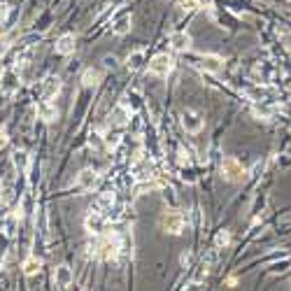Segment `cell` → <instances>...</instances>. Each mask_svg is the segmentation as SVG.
<instances>
[{
	"instance_id": "obj_11",
	"label": "cell",
	"mask_w": 291,
	"mask_h": 291,
	"mask_svg": "<svg viewBox=\"0 0 291 291\" xmlns=\"http://www.w3.org/2000/svg\"><path fill=\"white\" fill-rule=\"evenodd\" d=\"M72 280H75V275H72L70 266H59V268H56L54 282H56V286H59V289H66V286H70Z\"/></svg>"
},
{
	"instance_id": "obj_3",
	"label": "cell",
	"mask_w": 291,
	"mask_h": 291,
	"mask_svg": "<svg viewBox=\"0 0 291 291\" xmlns=\"http://www.w3.org/2000/svg\"><path fill=\"white\" fill-rule=\"evenodd\" d=\"M175 68V59L170 54H156L154 59L149 61V72L156 77H168Z\"/></svg>"
},
{
	"instance_id": "obj_14",
	"label": "cell",
	"mask_w": 291,
	"mask_h": 291,
	"mask_svg": "<svg viewBox=\"0 0 291 291\" xmlns=\"http://www.w3.org/2000/svg\"><path fill=\"white\" fill-rule=\"evenodd\" d=\"M112 205H114V193H101V196L95 198V203H93L91 210H95V212H112Z\"/></svg>"
},
{
	"instance_id": "obj_2",
	"label": "cell",
	"mask_w": 291,
	"mask_h": 291,
	"mask_svg": "<svg viewBox=\"0 0 291 291\" xmlns=\"http://www.w3.org/2000/svg\"><path fill=\"white\" fill-rule=\"evenodd\" d=\"M184 224H186L184 215L177 210H168L161 217V228L166 233H170V236H180V233L184 231Z\"/></svg>"
},
{
	"instance_id": "obj_30",
	"label": "cell",
	"mask_w": 291,
	"mask_h": 291,
	"mask_svg": "<svg viewBox=\"0 0 291 291\" xmlns=\"http://www.w3.org/2000/svg\"><path fill=\"white\" fill-rule=\"evenodd\" d=\"M0 42H3V28H0Z\"/></svg>"
},
{
	"instance_id": "obj_6",
	"label": "cell",
	"mask_w": 291,
	"mask_h": 291,
	"mask_svg": "<svg viewBox=\"0 0 291 291\" xmlns=\"http://www.w3.org/2000/svg\"><path fill=\"white\" fill-rule=\"evenodd\" d=\"M84 226H86V231H89V233L101 236V233L105 231V215H103V212L91 210L89 215H86V219H84Z\"/></svg>"
},
{
	"instance_id": "obj_22",
	"label": "cell",
	"mask_w": 291,
	"mask_h": 291,
	"mask_svg": "<svg viewBox=\"0 0 291 291\" xmlns=\"http://www.w3.org/2000/svg\"><path fill=\"white\" fill-rule=\"evenodd\" d=\"M28 151H24V149H16L14 154H12V163H14V168L16 170H26L28 168Z\"/></svg>"
},
{
	"instance_id": "obj_1",
	"label": "cell",
	"mask_w": 291,
	"mask_h": 291,
	"mask_svg": "<svg viewBox=\"0 0 291 291\" xmlns=\"http://www.w3.org/2000/svg\"><path fill=\"white\" fill-rule=\"evenodd\" d=\"M95 249H98L101 259H105V261H114L117 256H119V249H121L119 236H117V233H107V236H103L101 242L95 245Z\"/></svg>"
},
{
	"instance_id": "obj_24",
	"label": "cell",
	"mask_w": 291,
	"mask_h": 291,
	"mask_svg": "<svg viewBox=\"0 0 291 291\" xmlns=\"http://www.w3.org/2000/svg\"><path fill=\"white\" fill-rule=\"evenodd\" d=\"M228 242H231V233H228V231H219V233H217V238H215V247H217V249H219V247H226Z\"/></svg>"
},
{
	"instance_id": "obj_8",
	"label": "cell",
	"mask_w": 291,
	"mask_h": 291,
	"mask_svg": "<svg viewBox=\"0 0 291 291\" xmlns=\"http://www.w3.org/2000/svg\"><path fill=\"white\" fill-rule=\"evenodd\" d=\"M98 182H101V175H98L93 168H84V170L77 175V184H80V189H84V191L93 189Z\"/></svg>"
},
{
	"instance_id": "obj_7",
	"label": "cell",
	"mask_w": 291,
	"mask_h": 291,
	"mask_svg": "<svg viewBox=\"0 0 291 291\" xmlns=\"http://www.w3.org/2000/svg\"><path fill=\"white\" fill-rule=\"evenodd\" d=\"M75 47H77V37L72 33H63V35L56 40V51L61 56H70L75 54Z\"/></svg>"
},
{
	"instance_id": "obj_29",
	"label": "cell",
	"mask_w": 291,
	"mask_h": 291,
	"mask_svg": "<svg viewBox=\"0 0 291 291\" xmlns=\"http://www.w3.org/2000/svg\"><path fill=\"white\" fill-rule=\"evenodd\" d=\"M201 7H212V0H196Z\"/></svg>"
},
{
	"instance_id": "obj_13",
	"label": "cell",
	"mask_w": 291,
	"mask_h": 291,
	"mask_svg": "<svg viewBox=\"0 0 291 291\" xmlns=\"http://www.w3.org/2000/svg\"><path fill=\"white\" fill-rule=\"evenodd\" d=\"M128 119H131V112H128V107L126 105H117L114 110H112V114H110V124L112 126H126L128 124Z\"/></svg>"
},
{
	"instance_id": "obj_23",
	"label": "cell",
	"mask_w": 291,
	"mask_h": 291,
	"mask_svg": "<svg viewBox=\"0 0 291 291\" xmlns=\"http://www.w3.org/2000/svg\"><path fill=\"white\" fill-rule=\"evenodd\" d=\"M142 59H145V51L138 49V51H133V54H128V61H126V66L131 68V70H138V68L142 66Z\"/></svg>"
},
{
	"instance_id": "obj_18",
	"label": "cell",
	"mask_w": 291,
	"mask_h": 291,
	"mask_svg": "<svg viewBox=\"0 0 291 291\" xmlns=\"http://www.w3.org/2000/svg\"><path fill=\"white\" fill-rule=\"evenodd\" d=\"M131 24H133V19L128 14H124L121 19L114 21V26H112V33H114V35H126V33L131 30Z\"/></svg>"
},
{
	"instance_id": "obj_9",
	"label": "cell",
	"mask_w": 291,
	"mask_h": 291,
	"mask_svg": "<svg viewBox=\"0 0 291 291\" xmlns=\"http://www.w3.org/2000/svg\"><path fill=\"white\" fill-rule=\"evenodd\" d=\"M170 47L175 51H180V54H184V51L191 49V35L184 33V30H177V33L170 35Z\"/></svg>"
},
{
	"instance_id": "obj_21",
	"label": "cell",
	"mask_w": 291,
	"mask_h": 291,
	"mask_svg": "<svg viewBox=\"0 0 291 291\" xmlns=\"http://www.w3.org/2000/svg\"><path fill=\"white\" fill-rule=\"evenodd\" d=\"M16 228H19V215L5 217V221H3V233H5L7 238H12L16 233Z\"/></svg>"
},
{
	"instance_id": "obj_27",
	"label": "cell",
	"mask_w": 291,
	"mask_h": 291,
	"mask_svg": "<svg viewBox=\"0 0 291 291\" xmlns=\"http://www.w3.org/2000/svg\"><path fill=\"white\" fill-rule=\"evenodd\" d=\"M7 142H10V138H7V133L3 131V128H0V149H5Z\"/></svg>"
},
{
	"instance_id": "obj_5",
	"label": "cell",
	"mask_w": 291,
	"mask_h": 291,
	"mask_svg": "<svg viewBox=\"0 0 291 291\" xmlns=\"http://www.w3.org/2000/svg\"><path fill=\"white\" fill-rule=\"evenodd\" d=\"M182 126H184L186 133H198V131H203L205 121H203V117L198 114V112L184 110V112H182Z\"/></svg>"
},
{
	"instance_id": "obj_25",
	"label": "cell",
	"mask_w": 291,
	"mask_h": 291,
	"mask_svg": "<svg viewBox=\"0 0 291 291\" xmlns=\"http://www.w3.org/2000/svg\"><path fill=\"white\" fill-rule=\"evenodd\" d=\"M103 63H105V68H110V70H117V68H119V59H117V56H110V54L103 59Z\"/></svg>"
},
{
	"instance_id": "obj_20",
	"label": "cell",
	"mask_w": 291,
	"mask_h": 291,
	"mask_svg": "<svg viewBox=\"0 0 291 291\" xmlns=\"http://www.w3.org/2000/svg\"><path fill=\"white\" fill-rule=\"evenodd\" d=\"M198 66L207 72H219L221 70V59H217V56H205V59L198 61Z\"/></svg>"
},
{
	"instance_id": "obj_15",
	"label": "cell",
	"mask_w": 291,
	"mask_h": 291,
	"mask_svg": "<svg viewBox=\"0 0 291 291\" xmlns=\"http://www.w3.org/2000/svg\"><path fill=\"white\" fill-rule=\"evenodd\" d=\"M133 175H135V180H149L151 177V166H149V161L147 159H140L133 166Z\"/></svg>"
},
{
	"instance_id": "obj_16",
	"label": "cell",
	"mask_w": 291,
	"mask_h": 291,
	"mask_svg": "<svg viewBox=\"0 0 291 291\" xmlns=\"http://www.w3.org/2000/svg\"><path fill=\"white\" fill-rule=\"evenodd\" d=\"M21 270H24V275H35V273L42 270V261L37 259V256H28L24 263H21Z\"/></svg>"
},
{
	"instance_id": "obj_19",
	"label": "cell",
	"mask_w": 291,
	"mask_h": 291,
	"mask_svg": "<svg viewBox=\"0 0 291 291\" xmlns=\"http://www.w3.org/2000/svg\"><path fill=\"white\" fill-rule=\"evenodd\" d=\"M98 82H101V72H98V70L89 68V70L82 72V84H84L86 89H93V86H98Z\"/></svg>"
},
{
	"instance_id": "obj_28",
	"label": "cell",
	"mask_w": 291,
	"mask_h": 291,
	"mask_svg": "<svg viewBox=\"0 0 291 291\" xmlns=\"http://www.w3.org/2000/svg\"><path fill=\"white\" fill-rule=\"evenodd\" d=\"M7 12H10V7L5 5V3H0V21H5V16H7Z\"/></svg>"
},
{
	"instance_id": "obj_4",
	"label": "cell",
	"mask_w": 291,
	"mask_h": 291,
	"mask_svg": "<svg viewBox=\"0 0 291 291\" xmlns=\"http://www.w3.org/2000/svg\"><path fill=\"white\" fill-rule=\"evenodd\" d=\"M221 175L228 182H240L242 177H245V166H242L236 156H226V159L221 161Z\"/></svg>"
},
{
	"instance_id": "obj_26",
	"label": "cell",
	"mask_w": 291,
	"mask_h": 291,
	"mask_svg": "<svg viewBox=\"0 0 291 291\" xmlns=\"http://www.w3.org/2000/svg\"><path fill=\"white\" fill-rule=\"evenodd\" d=\"M119 138L121 135H117V133H107V135H105V145L107 147H119V142H121Z\"/></svg>"
},
{
	"instance_id": "obj_17",
	"label": "cell",
	"mask_w": 291,
	"mask_h": 291,
	"mask_svg": "<svg viewBox=\"0 0 291 291\" xmlns=\"http://www.w3.org/2000/svg\"><path fill=\"white\" fill-rule=\"evenodd\" d=\"M37 117H40L42 121H54L56 117H59V112H56V107L51 105L49 101H45L40 107H37Z\"/></svg>"
},
{
	"instance_id": "obj_12",
	"label": "cell",
	"mask_w": 291,
	"mask_h": 291,
	"mask_svg": "<svg viewBox=\"0 0 291 291\" xmlns=\"http://www.w3.org/2000/svg\"><path fill=\"white\" fill-rule=\"evenodd\" d=\"M61 91V80L59 77H47L45 82H42V98L45 101H51V98H56V93Z\"/></svg>"
},
{
	"instance_id": "obj_10",
	"label": "cell",
	"mask_w": 291,
	"mask_h": 291,
	"mask_svg": "<svg viewBox=\"0 0 291 291\" xmlns=\"http://www.w3.org/2000/svg\"><path fill=\"white\" fill-rule=\"evenodd\" d=\"M19 75H16L14 70H5L3 72V77H0V89L5 91V93H14L16 89H19Z\"/></svg>"
}]
</instances>
